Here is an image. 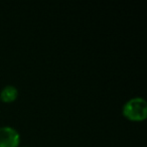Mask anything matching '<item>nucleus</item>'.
I'll use <instances>...</instances> for the list:
<instances>
[{
	"label": "nucleus",
	"mask_w": 147,
	"mask_h": 147,
	"mask_svg": "<svg viewBox=\"0 0 147 147\" xmlns=\"http://www.w3.org/2000/svg\"><path fill=\"white\" fill-rule=\"evenodd\" d=\"M20 134L10 126L0 127V147H18Z\"/></svg>",
	"instance_id": "f03ea898"
},
{
	"label": "nucleus",
	"mask_w": 147,
	"mask_h": 147,
	"mask_svg": "<svg viewBox=\"0 0 147 147\" xmlns=\"http://www.w3.org/2000/svg\"><path fill=\"white\" fill-rule=\"evenodd\" d=\"M18 97V90L16 87L12 85L5 86L0 92V100H2L5 103H11L15 101Z\"/></svg>",
	"instance_id": "7ed1b4c3"
},
{
	"label": "nucleus",
	"mask_w": 147,
	"mask_h": 147,
	"mask_svg": "<svg viewBox=\"0 0 147 147\" xmlns=\"http://www.w3.org/2000/svg\"><path fill=\"white\" fill-rule=\"evenodd\" d=\"M122 114L133 122L144 121L147 117V103L141 97L131 98L123 105Z\"/></svg>",
	"instance_id": "f257e3e1"
}]
</instances>
